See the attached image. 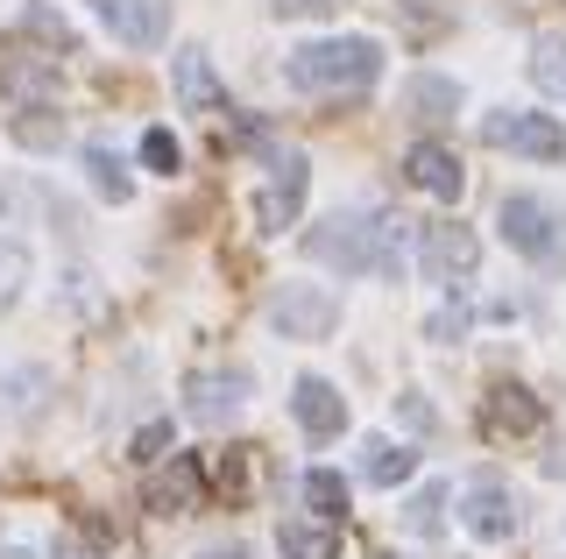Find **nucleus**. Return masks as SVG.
<instances>
[{"instance_id":"obj_7","label":"nucleus","mask_w":566,"mask_h":559,"mask_svg":"<svg viewBox=\"0 0 566 559\" xmlns=\"http://www.w3.org/2000/svg\"><path fill=\"white\" fill-rule=\"evenodd\" d=\"M474 262H482V241L468 234V226H424L418 241V270L432 276V284H453V276H474Z\"/></svg>"},{"instance_id":"obj_4","label":"nucleus","mask_w":566,"mask_h":559,"mask_svg":"<svg viewBox=\"0 0 566 559\" xmlns=\"http://www.w3.org/2000/svg\"><path fill=\"white\" fill-rule=\"evenodd\" d=\"M270 326L283 340H326L340 326V298L326 284H283L270 298Z\"/></svg>"},{"instance_id":"obj_26","label":"nucleus","mask_w":566,"mask_h":559,"mask_svg":"<svg viewBox=\"0 0 566 559\" xmlns=\"http://www.w3.org/2000/svg\"><path fill=\"white\" fill-rule=\"evenodd\" d=\"M14 143L50 149V143H64V120H14Z\"/></svg>"},{"instance_id":"obj_3","label":"nucleus","mask_w":566,"mask_h":559,"mask_svg":"<svg viewBox=\"0 0 566 559\" xmlns=\"http://www.w3.org/2000/svg\"><path fill=\"white\" fill-rule=\"evenodd\" d=\"M495 226H503V241L517 255H531V262H566V213L553 199H538V191H510L503 199V213H495Z\"/></svg>"},{"instance_id":"obj_15","label":"nucleus","mask_w":566,"mask_h":559,"mask_svg":"<svg viewBox=\"0 0 566 559\" xmlns=\"http://www.w3.org/2000/svg\"><path fill=\"white\" fill-rule=\"evenodd\" d=\"M149 510H164V517L199 510V461L191 453H170V467L149 482Z\"/></svg>"},{"instance_id":"obj_10","label":"nucleus","mask_w":566,"mask_h":559,"mask_svg":"<svg viewBox=\"0 0 566 559\" xmlns=\"http://www.w3.org/2000/svg\"><path fill=\"white\" fill-rule=\"evenodd\" d=\"M403 178H411L424 199H447V205L468 191V170H460V156L447 143H418L411 156H403Z\"/></svg>"},{"instance_id":"obj_22","label":"nucleus","mask_w":566,"mask_h":559,"mask_svg":"<svg viewBox=\"0 0 566 559\" xmlns=\"http://www.w3.org/2000/svg\"><path fill=\"white\" fill-rule=\"evenodd\" d=\"M453 107H460L453 78H411V120H447Z\"/></svg>"},{"instance_id":"obj_28","label":"nucleus","mask_w":566,"mask_h":559,"mask_svg":"<svg viewBox=\"0 0 566 559\" xmlns=\"http://www.w3.org/2000/svg\"><path fill=\"white\" fill-rule=\"evenodd\" d=\"M545 475H559V482H566V440H559L553 453H545Z\"/></svg>"},{"instance_id":"obj_9","label":"nucleus","mask_w":566,"mask_h":559,"mask_svg":"<svg viewBox=\"0 0 566 559\" xmlns=\"http://www.w3.org/2000/svg\"><path fill=\"white\" fill-rule=\"evenodd\" d=\"M191 418H199V425H234V418L248 411V376L241 369H212V376H191Z\"/></svg>"},{"instance_id":"obj_21","label":"nucleus","mask_w":566,"mask_h":559,"mask_svg":"<svg viewBox=\"0 0 566 559\" xmlns=\"http://www.w3.org/2000/svg\"><path fill=\"white\" fill-rule=\"evenodd\" d=\"M305 503H312L326 524H340V517H347V475H333V467H312V475H305Z\"/></svg>"},{"instance_id":"obj_8","label":"nucleus","mask_w":566,"mask_h":559,"mask_svg":"<svg viewBox=\"0 0 566 559\" xmlns=\"http://www.w3.org/2000/svg\"><path fill=\"white\" fill-rule=\"evenodd\" d=\"M93 8L128 50H156L170 36V0H93Z\"/></svg>"},{"instance_id":"obj_13","label":"nucleus","mask_w":566,"mask_h":559,"mask_svg":"<svg viewBox=\"0 0 566 559\" xmlns=\"http://www.w3.org/2000/svg\"><path fill=\"white\" fill-rule=\"evenodd\" d=\"M468 531L489 538V546H503V538L517 531V503H510V488L495 482V475H482V482L468 488Z\"/></svg>"},{"instance_id":"obj_19","label":"nucleus","mask_w":566,"mask_h":559,"mask_svg":"<svg viewBox=\"0 0 566 559\" xmlns=\"http://www.w3.org/2000/svg\"><path fill=\"white\" fill-rule=\"evenodd\" d=\"M411 475H418V453L411 446H389V440L368 446V482H376V488H397V482H411Z\"/></svg>"},{"instance_id":"obj_23","label":"nucleus","mask_w":566,"mask_h":559,"mask_svg":"<svg viewBox=\"0 0 566 559\" xmlns=\"http://www.w3.org/2000/svg\"><path fill=\"white\" fill-rule=\"evenodd\" d=\"M439 510H447V482L418 488V496H411V510H403V524H411L418 538H439Z\"/></svg>"},{"instance_id":"obj_5","label":"nucleus","mask_w":566,"mask_h":559,"mask_svg":"<svg viewBox=\"0 0 566 559\" xmlns=\"http://www.w3.org/2000/svg\"><path fill=\"white\" fill-rule=\"evenodd\" d=\"M482 143L489 149H510V156H531V164H559L566 156V128L553 114H489L482 120Z\"/></svg>"},{"instance_id":"obj_1","label":"nucleus","mask_w":566,"mask_h":559,"mask_svg":"<svg viewBox=\"0 0 566 559\" xmlns=\"http://www.w3.org/2000/svg\"><path fill=\"white\" fill-rule=\"evenodd\" d=\"M376 78H382V43L376 36H326V43L291 50V64H283V85H291V93H312V99H354Z\"/></svg>"},{"instance_id":"obj_12","label":"nucleus","mask_w":566,"mask_h":559,"mask_svg":"<svg viewBox=\"0 0 566 559\" xmlns=\"http://www.w3.org/2000/svg\"><path fill=\"white\" fill-rule=\"evenodd\" d=\"M291 411H297V425H305L312 440H333V432L347 425V397L333 390L326 376H305V382H297V390H291Z\"/></svg>"},{"instance_id":"obj_18","label":"nucleus","mask_w":566,"mask_h":559,"mask_svg":"<svg viewBox=\"0 0 566 559\" xmlns=\"http://www.w3.org/2000/svg\"><path fill=\"white\" fill-rule=\"evenodd\" d=\"M531 78H538V93L566 99V36H538V43H531Z\"/></svg>"},{"instance_id":"obj_2","label":"nucleus","mask_w":566,"mask_h":559,"mask_svg":"<svg viewBox=\"0 0 566 559\" xmlns=\"http://www.w3.org/2000/svg\"><path fill=\"white\" fill-rule=\"evenodd\" d=\"M397 220L389 213H333L326 226H312L305 234V255L326 262V270L340 276H389L397 270Z\"/></svg>"},{"instance_id":"obj_17","label":"nucleus","mask_w":566,"mask_h":559,"mask_svg":"<svg viewBox=\"0 0 566 559\" xmlns=\"http://www.w3.org/2000/svg\"><path fill=\"white\" fill-rule=\"evenodd\" d=\"M0 85H8L14 99H57V57H8L0 64Z\"/></svg>"},{"instance_id":"obj_11","label":"nucleus","mask_w":566,"mask_h":559,"mask_svg":"<svg viewBox=\"0 0 566 559\" xmlns=\"http://www.w3.org/2000/svg\"><path fill=\"white\" fill-rule=\"evenodd\" d=\"M538 397L524 390V382H495L489 390V404H482V425H489V440H524V432H538Z\"/></svg>"},{"instance_id":"obj_27","label":"nucleus","mask_w":566,"mask_h":559,"mask_svg":"<svg viewBox=\"0 0 566 559\" xmlns=\"http://www.w3.org/2000/svg\"><path fill=\"white\" fill-rule=\"evenodd\" d=\"M333 0H276V14H326Z\"/></svg>"},{"instance_id":"obj_29","label":"nucleus","mask_w":566,"mask_h":559,"mask_svg":"<svg viewBox=\"0 0 566 559\" xmlns=\"http://www.w3.org/2000/svg\"><path fill=\"white\" fill-rule=\"evenodd\" d=\"M199 559H241V546H212V552H199Z\"/></svg>"},{"instance_id":"obj_6","label":"nucleus","mask_w":566,"mask_h":559,"mask_svg":"<svg viewBox=\"0 0 566 559\" xmlns=\"http://www.w3.org/2000/svg\"><path fill=\"white\" fill-rule=\"evenodd\" d=\"M305 184H312L305 149H276V156H270V184H262V199H255V226H262V234H283V226L297 220Z\"/></svg>"},{"instance_id":"obj_24","label":"nucleus","mask_w":566,"mask_h":559,"mask_svg":"<svg viewBox=\"0 0 566 559\" xmlns=\"http://www.w3.org/2000/svg\"><path fill=\"white\" fill-rule=\"evenodd\" d=\"M29 284V249L22 241H0V305H14Z\"/></svg>"},{"instance_id":"obj_16","label":"nucleus","mask_w":566,"mask_h":559,"mask_svg":"<svg viewBox=\"0 0 566 559\" xmlns=\"http://www.w3.org/2000/svg\"><path fill=\"white\" fill-rule=\"evenodd\" d=\"M276 552L283 559H340V524H326V517H291L276 531Z\"/></svg>"},{"instance_id":"obj_14","label":"nucleus","mask_w":566,"mask_h":559,"mask_svg":"<svg viewBox=\"0 0 566 559\" xmlns=\"http://www.w3.org/2000/svg\"><path fill=\"white\" fill-rule=\"evenodd\" d=\"M177 99H185L191 114H227V93H220V78H212V64H206V50H177Z\"/></svg>"},{"instance_id":"obj_25","label":"nucleus","mask_w":566,"mask_h":559,"mask_svg":"<svg viewBox=\"0 0 566 559\" xmlns=\"http://www.w3.org/2000/svg\"><path fill=\"white\" fill-rule=\"evenodd\" d=\"M142 164H149V170H164V178H170V170L185 164V149H177V135H170V128H149V135H142Z\"/></svg>"},{"instance_id":"obj_20","label":"nucleus","mask_w":566,"mask_h":559,"mask_svg":"<svg viewBox=\"0 0 566 559\" xmlns=\"http://www.w3.org/2000/svg\"><path fill=\"white\" fill-rule=\"evenodd\" d=\"M85 170H93V184L106 191V199H128V191H135V178H128V164H120V156L114 149H106V143H85Z\"/></svg>"}]
</instances>
